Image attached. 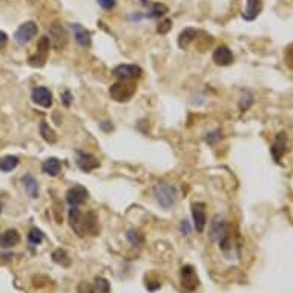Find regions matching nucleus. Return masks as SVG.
<instances>
[{
	"instance_id": "obj_33",
	"label": "nucleus",
	"mask_w": 293,
	"mask_h": 293,
	"mask_svg": "<svg viewBox=\"0 0 293 293\" xmlns=\"http://www.w3.org/2000/svg\"><path fill=\"white\" fill-rule=\"evenodd\" d=\"M97 2L105 11H111V9L116 8V5H117V0H97Z\"/></svg>"
},
{
	"instance_id": "obj_32",
	"label": "nucleus",
	"mask_w": 293,
	"mask_h": 293,
	"mask_svg": "<svg viewBox=\"0 0 293 293\" xmlns=\"http://www.w3.org/2000/svg\"><path fill=\"white\" fill-rule=\"evenodd\" d=\"M220 138H221V131H220V129H216V131H213V132H209V134H206V137H205V140H206L207 145H215Z\"/></svg>"
},
{
	"instance_id": "obj_13",
	"label": "nucleus",
	"mask_w": 293,
	"mask_h": 293,
	"mask_svg": "<svg viewBox=\"0 0 293 293\" xmlns=\"http://www.w3.org/2000/svg\"><path fill=\"white\" fill-rule=\"evenodd\" d=\"M227 232V226H226V220L221 215H215L212 221H210V227H209V236L212 241H218L224 234Z\"/></svg>"
},
{
	"instance_id": "obj_1",
	"label": "nucleus",
	"mask_w": 293,
	"mask_h": 293,
	"mask_svg": "<svg viewBox=\"0 0 293 293\" xmlns=\"http://www.w3.org/2000/svg\"><path fill=\"white\" fill-rule=\"evenodd\" d=\"M154 197L163 209H171L176 201V187L171 183L160 181L152 189Z\"/></svg>"
},
{
	"instance_id": "obj_35",
	"label": "nucleus",
	"mask_w": 293,
	"mask_h": 293,
	"mask_svg": "<svg viewBox=\"0 0 293 293\" xmlns=\"http://www.w3.org/2000/svg\"><path fill=\"white\" fill-rule=\"evenodd\" d=\"M286 63H287V66L293 71V45L287 49V53H286Z\"/></svg>"
},
{
	"instance_id": "obj_37",
	"label": "nucleus",
	"mask_w": 293,
	"mask_h": 293,
	"mask_svg": "<svg viewBox=\"0 0 293 293\" xmlns=\"http://www.w3.org/2000/svg\"><path fill=\"white\" fill-rule=\"evenodd\" d=\"M180 229H181V232H183V235H190V226H189V223L186 221V220H183L181 221V224H180Z\"/></svg>"
},
{
	"instance_id": "obj_9",
	"label": "nucleus",
	"mask_w": 293,
	"mask_h": 293,
	"mask_svg": "<svg viewBox=\"0 0 293 293\" xmlns=\"http://www.w3.org/2000/svg\"><path fill=\"white\" fill-rule=\"evenodd\" d=\"M31 98L35 105H39L45 109H49L51 106H53V92L49 91L48 88L45 86H37L32 89V92H31Z\"/></svg>"
},
{
	"instance_id": "obj_28",
	"label": "nucleus",
	"mask_w": 293,
	"mask_h": 293,
	"mask_svg": "<svg viewBox=\"0 0 293 293\" xmlns=\"http://www.w3.org/2000/svg\"><path fill=\"white\" fill-rule=\"evenodd\" d=\"M253 103V95L250 92H244L239 98V109L241 111H247Z\"/></svg>"
},
{
	"instance_id": "obj_21",
	"label": "nucleus",
	"mask_w": 293,
	"mask_h": 293,
	"mask_svg": "<svg viewBox=\"0 0 293 293\" xmlns=\"http://www.w3.org/2000/svg\"><path fill=\"white\" fill-rule=\"evenodd\" d=\"M197 35H198V31L194 29V28H184L180 35H178V46L180 48H187L190 43L194 40H197Z\"/></svg>"
},
{
	"instance_id": "obj_5",
	"label": "nucleus",
	"mask_w": 293,
	"mask_h": 293,
	"mask_svg": "<svg viewBox=\"0 0 293 293\" xmlns=\"http://www.w3.org/2000/svg\"><path fill=\"white\" fill-rule=\"evenodd\" d=\"M88 189L80 186V184H75L72 187H69L66 190V203L71 206V207H79L80 205H83V203L88 200Z\"/></svg>"
},
{
	"instance_id": "obj_22",
	"label": "nucleus",
	"mask_w": 293,
	"mask_h": 293,
	"mask_svg": "<svg viewBox=\"0 0 293 293\" xmlns=\"http://www.w3.org/2000/svg\"><path fill=\"white\" fill-rule=\"evenodd\" d=\"M83 227L86 234H92V235L98 234V220L94 212H88L83 216Z\"/></svg>"
},
{
	"instance_id": "obj_6",
	"label": "nucleus",
	"mask_w": 293,
	"mask_h": 293,
	"mask_svg": "<svg viewBox=\"0 0 293 293\" xmlns=\"http://www.w3.org/2000/svg\"><path fill=\"white\" fill-rule=\"evenodd\" d=\"M143 74V69L137 66V65H118L114 68L112 75L117 77L118 80H132V79H138L140 75Z\"/></svg>"
},
{
	"instance_id": "obj_16",
	"label": "nucleus",
	"mask_w": 293,
	"mask_h": 293,
	"mask_svg": "<svg viewBox=\"0 0 293 293\" xmlns=\"http://www.w3.org/2000/svg\"><path fill=\"white\" fill-rule=\"evenodd\" d=\"M68 218H69V224L72 227V231L77 234L79 236H85V227H83V215L80 212L79 207H71L69 213H68Z\"/></svg>"
},
{
	"instance_id": "obj_26",
	"label": "nucleus",
	"mask_w": 293,
	"mask_h": 293,
	"mask_svg": "<svg viewBox=\"0 0 293 293\" xmlns=\"http://www.w3.org/2000/svg\"><path fill=\"white\" fill-rule=\"evenodd\" d=\"M126 239L129 241L132 246H142L143 241H145L143 235L138 231H135V229H129V231L126 232Z\"/></svg>"
},
{
	"instance_id": "obj_3",
	"label": "nucleus",
	"mask_w": 293,
	"mask_h": 293,
	"mask_svg": "<svg viewBox=\"0 0 293 293\" xmlns=\"http://www.w3.org/2000/svg\"><path fill=\"white\" fill-rule=\"evenodd\" d=\"M39 32V27H37L35 22H25L17 28V31L14 32V42L20 46L28 45L34 37Z\"/></svg>"
},
{
	"instance_id": "obj_8",
	"label": "nucleus",
	"mask_w": 293,
	"mask_h": 293,
	"mask_svg": "<svg viewBox=\"0 0 293 293\" xmlns=\"http://www.w3.org/2000/svg\"><path fill=\"white\" fill-rule=\"evenodd\" d=\"M75 163H77V166L83 172H91L100 168V161L92 154H88V152H83V150L75 152Z\"/></svg>"
},
{
	"instance_id": "obj_17",
	"label": "nucleus",
	"mask_w": 293,
	"mask_h": 293,
	"mask_svg": "<svg viewBox=\"0 0 293 293\" xmlns=\"http://www.w3.org/2000/svg\"><path fill=\"white\" fill-rule=\"evenodd\" d=\"M142 3L147 8V12H146V17H147V19H158V17H163V16L169 11L168 6L163 5V3H154V2H149V0H142Z\"/></svg>"
},
{
	"instance_id": "obj_11",
	"label": "nucleus",
	"mask_w": 293,
	"mask_h": 293,
	"mask_svg": "<svg viewBox=\"0 0 293 293\" xmlns=\"http://www.w3.org/2000/svg\"><path fill=\"white\" fill-rule=\"evenodd\" d=\"M212 60L215 65H218V66H229L234 63V54L226 45H220L215 48L213 54H212Z\"/></svg>"
},
{
	"instance_id": "obj_23",
	"label": "nucleus",
	"mask_w": 293,
	"mask_h": 293,
	"mask_svg": "<svg viewBox=\"0 0 293 293\" xmlns=\"http://www.w3.org/2000/svg\"><path fill=\"white\" fill-rule=\"evenodd\" d=\"M260 11H261V2H260V0H247V6H246V11L243 14V19H246L249 22L255 20L258 17Z\"/></svg>"
},
{
	"instance_id": "obj_25",
	"label": "nucleus",
	"mask_w": 293,
	"mask_h": 293,
	"mask_svg": "<svg viewBox=\"0 0 293 293\" xmlns=\"http://www.w3.org/2000/svg\"><path fill=\"white\" fill-rule=\"evenodd\" d=\"M19 166V158L16 155H5L0 158V171L2 172H11Z\"/></svg>"
},
{
	"instance_id": "obj_38",
	"label": "nucleus",
	"mask_w": 293,
	"mask_h": 293,
	"mask_svg": "<svg viewBox=\"0 0 293 293\" xmlns=\"http://www.w3.org/2000/svg\"><path fill=\"white\" fill-rule=\"evenodd\" d=\"M6 43H8V35H6V32L0 31V49H2Z\"/></svg>"
},
{
	"instance_id": "obj_10",
	"label": "nucleus",
	"mask_w": 293,
	"mask_h": 293,
	"mask_svg": "<svg viewBox=\"0 0 293 293\" xmlns=\"http://www.w3.org/2000/svg\"><path fill=\"white\" fill-rule=\"evenodd\" d=\"M192 218H194L195 231L198 234H201L203 231H205L206 223H207L206 205H205V203H194V205H192Z\"/></svg>"
},
{
	"instance_id": "obj_29",
	"label": "nucleus",
	"mask_w": 293,
	"mask_h": 293,
	"mask_svg": "<svg viewBox=\"0 0 293 293\" xmlns=\"http://www.w3.org/2000/svg\"><path fill=\"white\" fill-rule=\"evenodd\" d=\"M28 239H29V243L31 244H40L42 241H43V234L42 231H39V229H32V231L28 234Z\"/></svg>"
},
{
	"instance_id": "obj_27",
	"label": "nucleus",
	"mask_w": 293,
	"mask_h": 293,
	"mask_svg": "<svg viewBox=\"0 0 293 293\" xmlns=\"http://www.w3.org/2000/svg\"><path fill=\"white\" fill-rule=\"evenodd\" d=\"M53 260H54L57 264H61V265H69V264H71V260H69V257H68V253H66L65 250H61V249L54 250Z\"/></svg>"
},
{
	"instance_id": "obj_20",
	"label": "nucleus",
	"mask_w": 293,
	"mask_h": 293,
	"mask_svg": "<svg viewBox=\"0 0 293 293\" xmlns=\"http://www.w3.org/2000/svg\"><path fill=\"white\" fill-rule=\"evenodd\" d=\"M42 171L49 176H57L61 171V163L56 157H49L42 163Z\"/></svg>"
},
{
	"instance_id": "obj_15",
	"label": "nucleus",
	"mask_w": 293,
	"mask_h": 293,
	"mask_svg": "<svg viewBox=\"0 0 293 293\" xmlns=\"http://www.w3.org/2000/svg\"><path fill=\"white\" fill-rule=\"evenodd\" d=\"M69 27H71L72 34H74L75 42L83 48L91 46V34H89V31L85 27H82L80 23H71Z\"/></svg>"
},
{
	"instance_id": "obj_30",
	"label": "nucleus",
	"mask_w": 293,
	"mask_h": 293,
	"mask_svg": "<svg viewBox=\"0 0 293 293\" xmlns=\"http://www.w3.org/2000/svg\"><path fill=\"white\" fill-rule=\"evenodd\" d=\"M95 292L97 293H109V283L105 278H95Z\"/></svg>"
},
{
	"instance_id": "obj_18",
	"label": "nucleus",
	"mask_w": 293,
	"mask_h": 293,
	"mask_svg": "<svg viewBox=\"0 0 293 293\" xmlns=\"http://www.w3.org/2000/svg\"><path fill=\"white\" fill-rule=\"evenodd\" d=\"M20 241V235L16 229H8L3 234H0V247L2 249H9L12 246H16Z\"/></svg>"
},
{
	"instance_id": "obj_12",
	"label": "nucleus",
	"mask_w": 293,
	"mask_h": 293,
	"mask_svg": "<svg viewBox=\"0 0 293 293\" xmlns=\"http://www.w3.org/2000/svg\"><path fill=\"white\" fill-rule=\"evenodd\" d=\"M181 284L187 292H192L198 286V276L192 265H183L181 267Z\"/></svg>"
},
{
	"instance_id": "obj_19",
	"label": "nucleus",
	"mask_w": 293,
	"mask_h": 293,
	"mask_svg": "<svg viewBox=\"0 0 293 293\" xmlns=\"http://www.w3.org/2000/svg\"><path fill=\"white\" fill-rule=\"evenodd\" d=\"M22 184L31 198H34V200L39 198V181H37L31 174H25L22 176Z\"/></svg>"
},
{
	"instance_id": "obj_34",
	"label": "nucleus",
	"mask_w": 293,
	"mask_h": 293,
	"mask_svg": "<svg viewBox=\"0 0 293 293\" xmlns=\"http://www.w3.org/2000/svg\"><path fill=\"white\" fill-rule=\"evenodd\" d=\"M60 98H61V103L65 105L66 108L71 106V103H72V94L68 91V89H65V91L60 94Z\"/></svg>"
},
{
	"instance_id": "obj_7",
	"label": "nucleus",
	"mask_w": 293,
	"mask_h": 293,
	"mask_svg": "<svg viewBox=\"0 0 293 293\" xmlns=\"http://www.w3.org/2000/svg\"><path fill=\"white\" fill-rule=\"evenodd\" d=\"M49 40L57 49H63L68 43V32L60 23H53L49 27Z\"/></svg>"
},
{
	"instance_id": "obj_31",
	"label": "nucleus",
	"mask_w": 293,
	"mask_h": 293,
	"mask_svg": "<svg viewBox=\"0 0 293 293\" xmlns=\"http://www.w3.org/2000/svg\"><path fill=\"white\" fill-rule=\"evenodd\" d=\"M172 28V20L171 19H164L163 22H160V25L157 27V32L164 35V34H168Z\"/></svg>"
},
{
	"instance_id": "obj_24",
	"label": "nucleus",
	"mask_w": 293,
	"mask_h": 293,
	"mask_svg": "<svg viewBox=\"0 0 293 293\" xmlns=\"http://www.w3.org/2000/svg\"><path fill=\"white\" fill-rule=\"evenodd\" d=\"M40 135H42V138L45 140V142L49 143V145L57 143V134L46 121H42V124H40Z\"/></svg>"
},
{
	"instance_id": "obj_4",
	"label": "nucleus",
	"mask_w": 293,
	"mask_h": 293,
	"mask_svg": "<svg viewBox=\"0 0 293 293\" xmlns=\"http://www.w3.org/2000/svg\"><path fill=\"white\" fill-rule=\"evenodd\" d=\"M49 48H51V40L48 35H43L42 39L37 43V53L35 56L29 57V65L31 66H43L45 61L48 59V54H49Z\"/></svg>"
},
{
	"instance_id": "obj_36",
	"label": "nucleus",
	"mask_w": 293,
	"mask_h": 293,
	"mask_svg": "<svg viewBox=\"0 0 293 293\" xmlns=\"http://www.w3.org/2000/svg\"><path fill=\"white\" fill-rule=\"evenodd\" d=\"M79 293H95V290L92 289V286H89L86 283H82L79 286Z\"/></svg>"
},
{
	"instance_id": "obj_2",
	"label": "nucleus",
	"mask_w": 293,
	"mask_h": 293,
	"mask_svg": "<svg viewBox=\"0 0 293 293\" xmlns=\"http://www.w3.org/2000/svg\"><path fill=\"white\" fill-rule=\"evenodd\" d=\"M137 91V86L132 80H118L109 88V95L117 103H126L129 101Z\"/></svg>"
},
{
	"instance_id": "obj_39",
	"label": "nucleus",
	"mask_w": 293,
	"mask_h": 293,
	"mask_svg": "<svg viewBox=\"0 0 293 293\" xmlns=\"http://www.w3.org/2000/svg\"><path fill=\"white\" fill-rule=\"evenodd\" d=\"M0 212H2V206H0Z\"/></svg>"
},
{
	"instance_id": "obj_14",
	"label": "nucleus",
	"mask_w": 293,
	"mask_h": 293,
	"mask_svg": "<svg viewBox=\"0 0 293 293\" xmlns=\"http://www.w3.org/2000/svg\"><path fill=\"white\" fill-rule=\"evenodd\" d=\"M286 147H287V135L284 132L278 134L273 140V145L270 147V152H272V157L276 163L281 161V158L284 157L286 154Z\"/></svg>"
}]
</instances>
